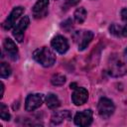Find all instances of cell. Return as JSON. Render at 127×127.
Here are the masks:
<instances>
[{"label": "cell", "instance_id": "6da1fadb", "mask_svg": "<svg viewBox=\"0 0 127 127\" xmlns=\"http://www.w3.org/2000/svg\"><path fill=\"white\" fill-rule=\"evenodd\" d=\"M34 60L45 67L52 66L56 62V56L52 50L47 47L40 48L33 53Z\"/></svg>", "mask_w": 127, "mask_h": 127}, {"label": "cell", "instance_id": "7a4b0ae2", "mask_svg": "<svg viewBox=\"0 0 127 127\" xmlns=\"http://www.w3.org/2000/svg\"><path fill=\"white\" fill-rule=\"evenodd\" d=\"M97 110H98V114L102 118L107 119L114 113L115 106H114V103L112 102L111 99L106 98V97H102L98 101Z\"/></svg>", "mask_w": 127, "mask_h": 127}, {"label": "cell", "instance_id": "3957f363", "mask_svg": "<svg viewBox=\"0 0 127 127\" xmlns=\"http://www.w3.org/2000/svg\"><path fill=\"white\" fill-rule=\"evenodd\" d=\"M107 72L109 75L113 77H119L123 76L127 73V66L118 59H112L111 63L108 64Z\"/></svg>", "mask_w": 127, "mask_h": 127}, {"label": "cell", "instance_id": "277c9868", "mask_svg": "<svg viewBox=\"0 0 127 127\" xmlns=\"http://www.w3.org/2000/svg\"><path fill=\"white\" fill-rule=\"evenodd\" d=\"M29 24H30V19H29V17H28V16H24V17L18 22V24H16V25L14 26L13 33H12V34H13L14 38H15L19 43H21V42L23 41V39H24V33H25L26 29L28 28Z\"/></svg>", "mask_w": 127, "mask_h": 127}, {"label": "cell", "instance_id": "5b68a950", "mask_svg": "<svg viewBox=\"0 0 127 127\" xmlns=\"http://www.w3.org/2000/svg\"><path fill=\"white\" fill-rule=\"evenodd\" d=\"M24 10H25V9H24L23 7H21V6L15 7V8L11 11V13L9 14V16L6 18V20L3 22V24H2L3 28H4L5 30H10L11 28H13V27L15 26V24H16L17 19L24 13Z\"/></svg>", "mask_w": 127, "mask_h": 127}, {"label": "cell", "instance_id": "8992f818", "mask_svg": "<svg viewBox=\"0 0 127 127\" xmlns=\"http://www.w3.org/2000/svg\"><path fill=\"white\" fill-rule=\"evenodd\" d=\"M43 94L41 93H33L29 94L25 101V109L27 111H34L39 108L43 103Z\"/></svg>", "mask_w": 127, "mask_h": 127}, {"label": "cell", "instance_id": "52a82bcc", "mask_svg": "<svg viewBox=\"0 0 127 127\" xmlns=\"http://www.w3.org/2000/svg\"><path fill=\"white\" fill-rule=\"evenodd\" d=\"M75 125L85 127L91 124L92 122V111L90 109H86L80 112H77L73 119Z\"/></svg>", "mask_w": 127, "mask_h": 127}, {"label": "cell", "instance_id": "ba28073f", "mask_svg": "<svg viewBox=\"0 0 127 127\" xmlns=\"http://www.w3.org/2000/svg\"><path fill=\"white\" fill-rule=\"evenodd\" d=\"M49 0H38L33 7V16L36 19H41L47 16L48 14V7H49Z\"/></svg>", "mask_w": 127, "mask_h": 127}, {"label": "cell", "instance_id": "9c48e42d", "mask_svg": "<svg viewBox=\"0 0 127 127\" xmlns=\"http://www.w3.org/2000/svg\"><path fill=\"white\" fill-rule=\"evenodd\" d=\"M88 98V91L84 87H76L71 94V100L74 105H82Z\"/></svg>", "mask_w": 127, "mask_h": 127}, {"label": "cell", "instance_id": "30bf717a", "mask_svg": "<svg viewBox=\"0 0 127 127\" xmlns=\"http://www.w3.org/2000/svg\"><path fill=\"white\" fill-rule=\"evenodd\" d=\"M51 45L59 54H64L68 50V42H67V40L64 36H61V35L56 36L52 40Z\"/></svg>", "mask_w": 127, "mask_h": 127}, {"label": "cell", "instance_id": "8fae6325", "mask_svg": "<svg viewBox=\"0 0 127 127\" xmlns=\"http://www.w3.org/2000/svg\"><path fill=\"white\" fill-rule=\"evenodd\" d=\"M3 48H4V51L7 53V55L9 56V58L12 60V61H16L18 60V48L16 46V44L9 38H6L3 42Z\"/></svg>", "mask_w": 127, "mask_h": 127}, {"label": "cell", "instance_id": "7c38bea8", "mask_svg": "<svg viewBox=\"0 0 127 127\" xmlns=\"http://www.w3.org/2000/svg\"><path fill=\"white\" fill-rule=\"evenodd\" d=\"M76 35L78 36V50L79 51H83L85 48H87V46L89 45V43L92 41L93 39V33L91 31H83L82 33L80 32H76Z\"/></svg>", "mask_w": 127, "mask_h": 127}, {"label": "cell", "instance_id": "4fadbf2b", "mask_svg": "<svg viewBox=\"0 0 127 127\" xmlns=\"http://www.w3.org/2000/svg\"><path fill=\"white\" fill-rule=\"evenodd\" d=\"M71 115L68 110H63V111H58L53 114L51 118V122L53 125H58L61 124L64 119H70Z\"/></svg>", "mask_w": 127, "mask_h": 127}, {"label": "cell", "instance_id": "5bb4252c", "mask_svg": "<svg viewBox=\"0 0 127 127\" xmlns=\"http://www.w3.org/2000/svg\"><path fill=\"white\" fill-rule=\"evenodd\" d=\"M46 104L50 109H56L61 105V101L54 93H48L46 96Z\"/></svg>", "mask_w": 127, "mask_h": 127}, {"label": "cell", "instance_id": "9a60e30c", "mask_svg": "<svg viewBox=\"0 0 127 127\" xmlns=\"http://www.w3.org/2000/svg\"><path fill=\"white\" fill-rule=\"evenodd\" d=\"M86 16H87V12H86V10H85L83 7L77 8V9L74 11V14H73L74 20H75V22L78 23V24L83 23L84 20L86 19Z\"/></svg>", "mask_w": 127, "mask_h": 127}, {"label": "cell", "instance_id": "2e32d148", "mask_svg": "<svg viewBox=\"0 0 127 127\" xmlns=\"http://www.w3.org/2000/svg\"><path fill=\"white\" fill-rule=\"evenodd\" d=\"M11 74V67L7 63L2 62L0 65V76L1 78H7Z\"/></svg>", "mask_w": 127, "mask_h": 127}, {"label": "cell", "instance_id": "e0dca14e", "mask_svg": "<svg viewBox=\"0 0 127 127\" xmlns=\"http://www.w3.org/2000/svg\"><path fill=\"white\" fill-rule=\"evenodd\" d=\"M51 82H52L53 85L61 86V85H63L65 82V76L63 75V74H60V73L54 74L52 76V78H51Z\"/></svg>", "mask_w": 127, "mask_h": 127}, {"label": "cell", "instance_id": "ac0fdd59", "mask_svg": "<svg viewBox=\"0 0 127 127\" xmlns=\"http://www.w3.org/2000/svg\"><path fill=\"white\" fill-rule=\"evenodd\" d=\"M0 117L3 120H10V113L8 107L4 103H0Z\"/></svg>", "mask_w": 127, "mask_h": 127}, {"label": "cell", "instance_id": "d6986e66", "mask_svg": "<svg viewBox=\"0 0 127 127\" xmlns=\"http://www.w3.org/2000/svg\"><path fill=\"white\" fill-rule=\"evenodd\" d=\"M109 31L111 34L119 37V36H122V27L117 25V24H112L110 27H109Z\"/></svg>", "mask_w": 127, "mask_h": 127}, {"label": "cell", "instance_id": "ffe728a7", "mask_svg": "<svg viewBox=\"0 0 127 127\" xmlns=\"http://www.w3.org/2000/svg\"><path fill=\"white\" fill-rule=\"evenodd\" d=\"M79 1H80V0H66L63 7L64 8V10H66V9L70 8L71 6H75Z\"/></svg>", "mask_w": 127, "mask_h": 127}, {"label": "cell", "instance_id": "44dd1931", "mask_svg": "<svg viewBox=\"0 0 127 127\" xmlns=\"http://www.w3.org/2000/svg\"><path fill=\"white\" fill-rule=\"evenodd\" d=\"M121 18L125 23H127V8H123L121 10Z\"/></svg>", "mask_w": 127, "mask_h": 127}, {"label": "cell", "instance_id": "7402d4cb", "mask_svg": "<svg viewBox=\"0 0 127 127\" xmlns=\"http://www.w3.org/2000/svg\"><path fill=\"white\" fill-rule=\"evenodd\" d=\"M122 36L123 37H127V23L124 27H122Z\"/></svg>", "mask_w": 127, "mask_h": 127}, {"label": "cell", "instance_id": "603a6c76", "mask_svg": "<svg viewBox=\"0 0 127 127\" xmlns=\"http://www.w3.org/2000/svg\"><path fill=\"white\" fill-rule=\"evenodd\" d=\"M1 93H0V97H3V93H4V84L3 82H1Z\"/></svg>", "mask_w": 127, "mask_h": 127}, {"label": "cell", "instance_id": "cb8c5ba5", "mask_svg": "<svg viewBox=\"0 0 127 127\" xmlns=\"http://www.w3.org/2000/svg\"><path fill=\"white\" fill-rule=\"evenodd\" d=\"M125 57H126V59H127V48H126V50H125Z\"/></svg>", "mask_w": 127, "mask_h": 127}]
</instances>
